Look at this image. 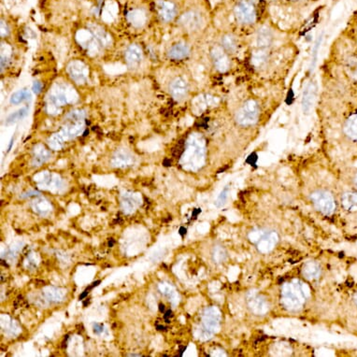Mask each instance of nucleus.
Returning <instances> with one entry per match:
<instances>
[{
  "label": "nucleus",
  "instance_id": "f257e3e1",
  "mask_svg": "<svg viewBox=\"0 0 357 357\" xmlns=\"http://www.w3.org/2000/svg\"><path fill=\"white\" fill-rule=\"evenodd\" d=\"M66 124L56 133L48 139V145L51 150L59 151L68 141L76 139L85 129V112L83 109H74L66 116Z\"/></svg>",
  "mask_w": 357,
  "mask_h": 357
},
{
  "label": "nucleus",
  "instance_id": "f03ea898",
  "mask_svg": "<svg viewBox=\"0 0 357 357\" xmlns=\"http://www.w3.org/2000/svg\"><path fill=\"white\" fill-rule=\"evenodd\" d=\"M206 141L199 133H192L185 142V152L183 153L180 165L187 171H198L206 163Z\"/></svg>",
  "mask_w": 357,
  "mask_h": 357
},
{
  "label": "nucleus",
  "instance_id": "7ed1b4c3",
  "mask_svg": "<svg viewBox=\"0 0 357 357\" xmlns=\"http://www.w3.org/2000/svg\"><path fill=\"white\" fill-rule=\"evenodd\" d=\"M310 288L303 281H288L281 287V305L290 312L300 311L310 298Z\"/></svg>",
  "mask_w": 357,
  "mask_h": 357
},
{
  "label": "nucleus",
  "instance_id": "20e7f679",
  "mask_svg": "<svg viewBox=\"0 0 357 357\" xmlns=\"http://www.w3.org/2000/svg\"><path fill=\"white\" fill-rule=\"evenodd\" d=\"M76 91L70 84L55 83L46 97V111L51 115L60 113L61 108L78 100Z\"/></svg>",
  "mask_w": 357,
  "mask_h": 357
},
{
  "label": "nucleus",
  "instance_id": "39448f33",
  "mask_svg": "<svg viewBox=\"0 0 357 357\" xmlns=\"http://www.w3.org/2000/svg\"><path fill=\"white\" fill-rule=\"evenodd\" d=\"M222 315L216 307L206 308L201 315V324L198 329V338L201 340L211 339L220 330Z\"/></svg>",
  "mask_w": 357,
  "mask_h": 357
},
{
  "label": "nucleus",
  "instance_id": "423d86ee",
  "mask_svg": "<svg viewBox=\"0 0 357 357\" xmlns=\"http://www.w3.org/2000/svg\"><path fill=\"white\" fill-rule=\"evenodd\" d=\"M250 241L256 245L261 254H268L279 242L278 234L272 230L254 229L248 235Z\"/></svg>",
  "mask_w": 357,
  "mask_h": 357
},
{
  "label": "nucleus",
  "instance_id": "0eeeda50",
  "mask_svg": "<svg viewBox=\"0 0 357 357\" xmlns=\"http://www.w3.org/2000/svg\"><path fill=\"white\" fill-rule=\"evenodd\" d=\"M34 180L38 184L39 189L48 190L52 193H59L64 189V181L56 173L41 171L34 177Z\"/></svg>",
  "mask_w": 357,
  "mask_h": 357
},
{
  "label": "nucleus",
  "instance_id": "6e6552de",
  "mask_svg": "<svg viewBox=\"0 0 357 357\" xmlns=\"http://www.w3.org/2000/svg\"><path fill=\"white\" fill-rule=\"evenodd\" d=\"M259 117V107L254 100H248L244 103L242 108L237 110L236 121L243 127H250L255 125Z\"/></svg>",
  "mask_w": 357,
  "mask_h": 357
},
{
  "label": "nucleus",
  "instance_id": "1a4fd4ad",
  "mask_svg": "<svg viewBox=\"0 0 357 357\" xmlns=\"http://www.w3.org/2000/svg\"><path fill=\"white\" fill-rule=\"evenodd\" d=\"M315 209L325 215H331L336 209L335 199L331 193L325 190L313 192L311 196Z\"/></svg>",
  "mask_w": 357,
  "mask_h": 357
},
{
  "label": "nucleus",
  "instance_id": "9d476101",
  "mask_svg": "<svg viewBox=\"0 0 357 357\" xmlns=\"http://www.w3.org/2000/svg\"><path fill=\"white\" fill-rule=\"evenodd\" d=\"M67 72L77 84H84L89 77V69L81 60H73L67 67Z\"/></svg>",
  "mask_w": 357,
  "mask_h": 357
},
{
  "label": "nucleus",
  "instance_id": "9b49d317",
  "mask_svg": "<svg viewBox=\"0 0 357 357\" xmlns=\"http://www.w3.org/2000/svg\"><path fill=\"white\" fill-rule=\"evenodd\" d=\"M121 208L124 213L132 214L138 210L142 204V198L141 194L134 192L126 191L121 195Z\"/></svg>",
  "mask_w": 357,
  "mask_h": 357
},
{
  "label": "nucleus",
  "instance_id": "f8f14e48",
  "mask_svg": "<svg viewBox=\"0 0 357 357\" xmlns=\"http://www.w3.org/2000/svg\"><path fill=\"white\" fill-rule=\"evenodd\" d=\"M247 304L250 311L255 315H265L269 311V304L266 299L256 292L247 294Z\"/></svg>",
  "mask_w": 357,
  "mask_h": 357
},
{
  "label": "nucleus",
  "instance_id": "ddd939ff",
  "mask_svg": "<svg viewBox=\"0 0 357 357\" xmlns=\"http://www.w3.org/2000/svg\"><path fill=\"white\" fill-rule=\"evenodd\" d=\"M76 39L78 43L88 51L90 54H96L101 48L89 29L79 30L76 34Z\"/></svg>",
  "mask_w": 357,
  "mask_h": 357
},
{
  "label": "nucleus",
  "instance_id": "4468645a",
  "mask_svg": "<svg viewBox=\"0 0 357 357\" xmlns=\"http://www.w3.org/2000/svg\"><path fill=\"white\" fill-rule=\"evenodd\" d=\"M236 18L244 24L254 23L256 18L255 6L249 1H242L235 9Z\"/></svg>",
  "mask_w": 357,
  "mask_h": 357
},
{
  "label": "nucleus",
  "instance_id": "2eb2a0df",
  "mask_svg": "<svg viewBox=\"0 0 357 357\" xmlns=\"http://www.w3.org/2000/svg\"><path fill=\"white\" fill-rule=\"evenodd\" d=\"M135 158L133 154L127 149H119L115 152L110 160V165L113 167L126 168L134 164Z\"/></svg>",
  "mask_w": 357,
  "mask_h": 357
},
{
  "label": "nucleus",
  "instance_id": "dca6fc26",
  "mask_svg": "<svg viewBox=\"0 0 357 357\" xmlns=\"http://www.w3.org/2000/svg\"><path fill=\"white\" fill-rule=\"evenodd\" d=\"M211 53L217 71H219L220 72H225L229 70V58L225 53L223 47L214 46L211 49Z\"/></svg>",
  "mask_w": 357,
  "mask_h": 357
},
{
  "label": "nucleus",
  "instance_id": "f3484780",
  "mask_svg": "<svg viewBox=\"0 0 357 357\" xmlns=\"http://www.w3.org/2000/svg\"><path fill=\"white\" fill-rule=\"evenodd\" d=\"M155 7L160 18L163 21L170 22L175 18L177 10L172 2L166 0H157L155 2Z\"/></svg>",
  "mask_w": 357,
  "mask_h": 357
},
{
  "label": "nucleus",
  "instance_id": "a211bd4d",
  "mask_svg": "<svg viewBox=\"0 0 357 357\" xmlns=\"http://www.w3.org/2000/svg\"><path fill=\"white\" fill-rule=\"evenodd\" d=\"M169 91L173 98L177 101H181L187 96L188 84L184 77H177L173 80L169 85Z\"/></svg>",
  "mask_w": 357,
  "mask_h": 357
},
{
  "label": "nucleus",
  "instance_id": "6ab92c4d",
  "mask_svg": "<svg viewBox=\"0 0 357 357\" xmlns=\"http://www.w3.org/2000/svg\"><path fill=\"white\" fill-rule=\"evenodd\" d=\"M88 29L94 35L97 43L101 48H108L112 45V38L101 26L90 23L88 25Z\"/></svg>",
  "mask_w": 357,
  "mask_h": 357
},
{
  "label": "nucleus",
  "instance_id": "aec40b11",
  "mask_svg": "<svg viewBox=\"0 0 357 357\" xmlns=\"http://www.w3.org/2000/svg\"><path fill=\"white\" fill-rule=\"evenodd\" d=\"M218 103H219V99L215 96H210V95H201V96H197L194 99V101H192V106H193V109L196 112L201 113L202 111H204L206 108H208L211 106H215Z\"/></svg>",
  "mask_w": 357,
  "mask_h": 357
},
{
  "label": "nucleus",
  "instance_id": "412c9836",
  "mask_svg": "<svg viewBox=\"0 0 357 357\" xmlns=\"http://www.w3.org/2000/svg\"><path fill=\"white\" fill-rule=\"evenodd\" d=\"M180 22L184 26V27L188 30L198 29L201 27V25L203 24V20H202V17L200 16V14L195 13V12L185 13L182 16Z\"/></svg>",
  "mask_w": 357,
  "mask_h": 357
},
{
  "label": "nucleus",
  "instance_id": "4be33fe9",
  "mask_svg": "<svg viewBox=\"0 0 357 357\" xmlns=\"http://www.w3.org/2000/svg\"><path fill=\"white\" fill-rule=\"evenodd\" d=\"M125 57L130 67H137L143 60V52L139 45L131 44L125 52Z\"/></svg>",
  "mask_w": 357,
  "mask_h": 357
},
{
  "label": "nucleus",
  "instance_id": "5701e85b",
  "mask_svg": "<svg viewBox=\"0 0 357 357\" xmlns=\"http://www.w3.org/2000/svg\"><path fill=\"white\" fill-rule=\"evenodd\" d=\"M51 152L42 144H37L33 150L32 165L39 166L51 159Z\"/></svg>",
  "mask_w": 357,
  "mask_h": 357
},
{
  "label": "nucleus",
  "instance_id": "b1692460",
  "mask_svg": "<svg viewBox=\"0 0 357 357\" xmlns=\"http://www.w3.org/2000/svg\"><path fill=\"white\" fill-rule=\"evenodd\" d=\"M33 211L38 213L40 216H46L52 211V206L49 200H47L44 197L38 196L32 201Z\"/></svg>",
  "mask_w": 357,
  "mask_h": 357
},
{
  "label": "nucleus",
  "instance_id": "393cba45",
  "mask_svg": "<svg viewBox=\"0 0 357 357\" xmlns=\"http://www.w3.org/2000/svg\"><path fill=\"white\" fill-rule=\"evenodd\" d=\"M43 294L50 302L60 303L65 300L67 295V290L60 287H45L43 289Z\"/></svg>",
  "mask_w": 357,
  "mask_h": 357
},
{
  "label": "nucleus",
  "instance_id": "a878e982",
  "mask_svg": "<svg viewBox=\"0 0 357 357\" xmlns=\"http://www.w3.org/2000/svg\"><path fill=\"white\" fill-rule=\"evenodd\" d=\"M190 54V48L185 43H177L173 45L168 50V57L173 60H182L187 57Z\"/></svg>",
  "mask_w": 357,
  "mask_h": 357
},
{
  "label": "nucleus",
  "instance_id": "bb28decb",
  "mask_svg": "<svg viewBox=\"0 0 357 357\" xmlns=\"http://www.w3.org/2000/svg\"><path fill=\"white\" fill-rule=\"evenodd\" d=\"M302 274L309 281L316 280L321 274V267L317 262L309 261L302 268Z\"/></svg>",
  "mask_w": 357,
  "mask_h": 357
},
{
  "label": "nucleus",
  "instance_id": "cd10ccee",
  "mask_svg": "<svg viewBox=\"0 0 357 357\" xmlns=\"http://www.w3.org/2000/svg\"><path fill=\"white\" fill-rule=\"evenodd\" d=\"M316 96V88L314 83H311L307 86L306 90L304 91V95H303V99H302V107H303V111L304 113H308L313 106L314 99Z\"/></svg>",
  "mask_w": 357,
  "mask_h": 357
},
{
  "label": "nucleus",
  "instance_id": "c85d7f7f",
  "mask_svg": "<svg viewBox=\"0 0 357 357\" xmlns=\"http://www.w3.org/2000/svg\"><path fill=\"white\" fill-rule=\"evenodd\" d=\"M4 317H5V320L1 316V327H2V330L5 331V334H7L10 337L17 336L22 330L19 325L17 324V322L14 321V320L11 319L9 316H4Z\"/></svg>",
  "mask_w": 357,
  "mask_h": 357
},
{
  "label": "nucleus",
  "instance_id": "c756f323",
  "mask_svg": "<svg viewBox=\"0 0 357 357\" xmlns=\"http://www.w3.org/2000/svg\"><path fill=\"white\" fill-rule=\"evenodd\" d=\"M127 18H128V22L134 27H141V26H144L147 21L146 14L140 9L130 11L128 13Z\"/></svg>",
  "mask_w": 357,
  "mask_h": 357
},
{
  "label": "nucleus",
  "instance_id": "7c9ffc66",
  "mask_svg": "<svg viewBox=\"0 0 357 357\" xmlns=\"http://www.w3.org/2000/svg\"><path fill=\"white\" fill-rule=\"evenodd\" d=\"M158 288H159L161 293H163L164 295H166V298H168L169 301L172 303L173 306L178 304L180 298H178L177 291L175 290V288L171 284L166 283V282H161L158 285Z\"/></svg>",
  "mask_w": 357,
  "mask_h": 357
},
{
  "label": "nucleus",
  "instance_id": "2f4dec72",
  "mask_svg": "<svg viewBox=\"0 0 357 357\" xmlns=\"http://www.w3.org/2000/svg\"><path fill=\"white\" fill-rule=\"evenodd\" d=\"M341 203L345 210L349 211H357V193L348 192L341 197Z\"/></svg>",
  "mask_w": 357,
  "mask_h": 357
},
{
  "label": "nucleus",
  "instance_id": "473e14b6",
  "mask_svg": "<svg viewBox=\"0 0 357 357\" xmlns=\"http://www.w3.org/2000/svg\"><path fill=\"white\" fill-rule=\"evenodd\" d=\"M32 98V94L29 90L21 89L15 93L10 97V103L13 105H19L21 103L25 101H29Z\"/></svg>",
  "mask_w": 357,
  "mask_h": 357
},
{
  "label": "nucleus",
  "instance_id": "72a5a7b5",
  "mask_svg": "<svg viewBox=\"0 0 357 357\" xmlns=\"http://www.w3.org/2000/svg\"><path fill=\"white\" fill-rule=\"evenodd\" d=\"M345 133L352 140L357 141V114L352 115L346 122Z\"/></svg>",
  "mask_w": 357,
  "mask_h": 357
},
{
  "label": "nucleus",
  "instance_id": "f704fd0d",
  "mask_svg": "<svg viewBox=\"0 0 357 357\" xmlns=\"http://www.w3.org/2000/svg\"><path fill=\"white\" fill-rule=\"evenodd\" d=\"M27 114H28V108L25 107V108H20L19 110L8 116L6 119V125H13L14 123L24 119Z\"/></svg>",
  "mask_w": 357,
  "mask_h": 357
},
{
  "label": "nucleus",
  "instance_id": "c9c22d12",
  "mask_svg": "<svg viewBox=\"0 0 357 357\" xmlns=\"http://www.w3.org/2000/svg\"><path fill=\"white\" fill-rule=\"evenodd\" d=\"M23 246H24V243H23V242H15L9 249L7 250V258L10 259V260H13V259L14 260L20 252L22 251Z\"/></svg>",
  "mask_w": 357,
  "mask_h": 357
},
{
  "label": "nucleus",
  "instance_id": "e433bc0d",
  "mask_svg": "<svg viewBox=\"0 0 357 357\" xmlns=\"http://www.w3.org/2000/svg\"><path fill=\"white\" fill-rule=\"evenodd\" d=\"M226 257H227V254H226V251L224 250V248H223L222 246L214 247L213 253H212V259H213L214 263H217V264L223 263L225 261Z\"/></svg>",
  "mask_w": 357,
  "mask_h": 357
},
{
  "label": "nucleus",
  "instance_id": "4c0bfd02",
  "mask_svg": "<svg viewBox=\"0 0 357 357\" xmlns=\"http://www.w3.org/2000/svg\"><path fill=\"white\" fill-rule=\"evenodd\" d=\"M38 263H39V257H38V254L32 252L26 256V260H25V267L27 269H35L38 267Z\"/></svg>",
  "mask_w": 357,
  "mask_h": 357
},
{
  "label": "nucleus",
  "instance_id": "58836bf2",
  "mask_svg": "<svg viewBox=\"0 0 357 357\" xmlns=\"http://www.w3.org/2000/svg\"><path fill=\"white\" fill-rule=\"evenodd\" d=\"M222 44H223V48L227 51H234L236 50V40L231 36H224L222 39Z\"/></svg>",
  "mask_w": 357,
  "mask_h": 357
},
{
  "label": "nucleus",
  "instance_id": "ea45409f",
  "mask_svg": "<svg viewBox=\"0 0 357 357\" xmlns=\"http://www.w3.org/2000/svg\"><path fill=\"white\" fill-rule=\"evenodd\" d=\"M229 188H228V187H225L224 189H223V191L220 193V195L218 196L216 201H215L216 207L221 208V207H223V205L226 203V201H227V199H228V197H229Z\"/></svg>",
  "mask_w": 357,
  "mask_h": 357
},
{
  "label": "nucleus",
  "instance_id": "a19ab883",
  "mask_svg": "<svg viewBox=\"0 0 357 357\" xmlns=\"http://www.w3.org/2000/svg\"><path fill=\"white\" fill-rule=\"evenodd\" d=\"M42 87H43L42 83H40V82H38V81H35V82L33 83L32 89L31 90H32V92L35 95H38V94L41 92Z\"/></svg>",
  "mask_w": 357,
  "mask_h": 357
},
{
  "label": "nucleus",
  "instance_id": "79ce46f5",
  "mask_svg": "<svg viewBox=\"0 0 357 357\" xmlns=\"http://www.w3.org/2000/svg\"><path fill=\"white\" fill-rule=\"evenodd\" d=\"M93 330H94V333L96 335H102L104 331H105V326L102 324L96 323L93 325Z\"/></svg>",
  "mask_w": 357,
  "mask_h": 357
},
{
  "label": "nucleus",
  "instance_id": "37998d69",
  "mask_svg": "<svg viewBox=\"0 0 357 357\" xmlns=\"http://www.w3.org/2000/svg\"><path fill=\"white\" fill-rule=\"evenodd\" d=\"M38 196H40L39 192L30 190V191H27L26 193H24V194H22L21 198H32V197H38Z\"/></svg>",
  "mask_w": 357,
  "mask_h": 357
},
{
  "label": "nucleus",
  "instance_id": "c03bdc74",
  "mask_svg": "<svg viewBox=\"0 0 357 357\" xmlns=\"http://www.w3.org/2000/svg\"><path fill=\"white\" fill-rule=\"evenodd\" d=\"M0 29H1V37H6V36L9 35L10 29H9V26H7V24H5L4 21H1Z\"/></svg>",
  "mask_w": 357,
  "mask_h": 357
},
{
  "label": "nucleus",
  "instance_id": "a18cd8bd",
  "mask_svg": "<svg viewBox=\"0 0 357 357\" xmlns=\"http://www.w3.org/2000/svg\"><path fill=\"white\" fill-rule=\"evenodd\" d=\"M57 257L61 261L65 262V263L70 261V257L66 255V254H61L60 252L57 253Z\"/></svg>",
  "mask_w": 357,
  "mask_h": 357
},
{
  "label": "nucleus",
  "instance_id": "49530a36",
  "mask_svg": "<svg viewBox=\"0 0 357 357\" xmlns=\"http://www.w3.org/2000/svg\"><path fill=\"white\" fill-rule=\"evenodd\" d=\"M13 139H12V141H11V143H10V146H9V149H8V151L10 152L11 151V149H12V146H13Z\"/></svg>",
  "mask_w": 357,
  "mask_h": 357
},
{
  "label": "nucleus",
  "instance_id": "de8ad7c7",
  "mask_svg": "<svg viewBox=\"0 0 357 357\" xmlns=\"http://www.w3.org/2000/svg\"><path fill=\"white\" fill-rule=\"evenodd\" d=\"M129 356H141V354H135V353H133V354H130Z\"/></svg>",
  "mask_w": 357,
  "mask_h": 357
},
{
  "label": "nucleus",
  "instance_id": "09e8293b",
  "mask_svg": "<svg viewBox=\"0 0 357 357\" xmlns=\"http://www.w3.org/2000/svg\"><path fill=\"white\" fill-rule=\"evenodd\" d=\"M354 301H355V303H356L357 305V293H355V295H354Z\"/></svg>",
  "mask_w": 357,
  "mask_h": 357
},
{
  "label": "nucleus",
  "instance_id": "8fccbe9b",
  "mask_svg": "<svg viewBox=\"0 0 357 357\" xmlns=\"http://www.w3.org/2000/svg\"><path fill=\"white\" fill-rule=\"evenodd\" d=\"M355 185H357V175H356V177H355Z\"/></svg>",
  "mask_w": 357,
  "mask_h": 357
}]
</instances>
